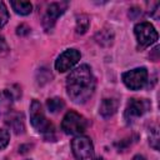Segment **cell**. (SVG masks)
<instances>
[{
	"label": "cell",
	"mask_w": 160,
	"mask_h": 160,
	"mask_svg": "<svg viewBox=\"0 0 160 160\" xmlns=\"http://www.w3.org/2000/svg\"><path fill=\"white\" fill-rule=\"evenodd\" d=\"M96 88L95 76L89 65L84 64L74 69L66 79V92L75 104L86 102Z\"/></svg>",
	"instance_id": "obj_1"
},
{
	"label": "cell",
	"mask_w": 160,
	"mask_h": 160,
	"mask_svg": "<svg viewBox=\"0 0 160 160\" xmlns=\"http://www.w3.org/2000/svg\"><path fill=\"white\" fill-rule=\"evenodd\" d=\"M30 122L38 132H41L48 141L54 139V128L51 122L46 119L41 104L38 100H32L30 104Z\"/></svg>",
	"instance_id": "obj_2"
},
{
	"label": "cell",
	"mask_w": 160,
	"mask_h": 160,
	"mask_svg": "<svg viewBox=\"0 0 160 160\" xmlns=\"http://www.w3.org/2000/svg\"><path fill=\"white\" fill-rule=\"evenodd\" d=\"M88 128V121L86 119L78 114L76 111H68L61 121V129L65 134L68 135H80L82 134Z\"/></svg>",
	"instance_id": "obj_3"
},
{
	"label": "cell",
	"mask_w": 160,
	"mask_h": 160,
	"mask_svg": "<svg viewBox=\"0 0 160 160\" xmlns=\"http://www.w3.org/2000/svg\"><path fill=\"white\" fill-rule=\"evenodd\" d=\"M134 34H135L136 41L140 48H146V46L152 45L154 42H156V40L159 38L155 28L148 21L136 24L134 28Z\"/></svg>",
	"instance_id": "obj_4"
},
{
	"label": "cell",
	"mask_w": 160,
	"mask_h": 160,
	"mask_svg": "<svg viewBox=\"0 0 160 160\" xmlns=\"http://www.w3.org/2000/svg\"><path fill=\"white\" fill-rule=\"evenodd\" d=\"M150 101L148 99H136L132 98L129 100L125 111H124V119L128 124H131L135 119L142 116L145 112L150 110Z\"/></svg>",
	"instance_id": "obj_5"
},
{
	"label": "cell",
	"mask_w": 160,
	"mask_h": 160,
	"mask_svg": "<svg viewBox=\"0 0 160 160\" xmlns=\"http://www.w3.org/2000/svg\"><path fill=\"white\" fill-rule=\"evenodd\" d=\"M148 70L145 68H136L122 74V82L130 90H140L148 82Z\"/></svg>",
	"instance_id": "obj_6"
},
{
	"label": "cell",
	"mask_w": 160,
	"mask_h": 160,
	"mask_svg": "<svg viewBox=\"0 0 160 160\" xmlns=\"http://www.w3.org/2000/svg\"><path fill=\"white\" fill-rule=\"evenodd\" d=\"M71 150L76 159L88 160L94 156V145L88 136H76L71 140Z\"/></svg>",
	"instance_id": "obj_7"
},
{
	"label": "cell",
	"mask_w": 160,
	"mask_h": 160,
	"mask_svg": "<svg viewBox=\"0 0 160 160\" xmlns=\"http://www.w3.org/2000/svg\"><path fill=\"white\" fill-rule=\"evenodd\" d=\"M66 9H68V2H65V1L51 2L48 6V9L42 16V26H44L45 31H50L54 28L58 18L60 15H62Z\"/></svg>",
	"instance_id": "obj_8"
},
{
	"label": "cell",
	"mask_w": 160,
	"mask_h": 160,
	"mask_svg": "<svg viewBox=\"0 0 160 160\" xmlns=\"http://www.w3.org/2000/svg\"><path fill=\"white\" fill-rule=\"evenodd\" d=\"M81 54L76 49H68L64 52H61L56 61H55V69L59 72H65L70 69H72L80 60Z\"/></svg>",
	"instance_id": "obj_9"
},
{
	"label": "cell",
	"mask_w": 160,
	"mask_h": 160,
	"mask_svg": "<svg viewBox=\"0 0 160 160\" xmlns=\"http://www.w3.org/2000/svg\"><path fill=\"white\" fill-rule=\"evenodd\" d=\"M5 122L18 135L19 134H22L25 131V122H24V116H22L21 112L10 111L8 115H5Z\"/></svg>",
	"instance_id": "obj_10"
},
{
	"label": "cell",
	"mask_w": 160,
	"mask_h": 160,
	"mask_svg": "<svg viewBox=\"0 0 160 160\" xmlns=\"http://www.w3.org/2000/svg\"><path fill=\"white\" fill-rule=\"evenodd\" d=\"M119 108V101L115 98H105L102 99L100 108H99V112L102 118H110L112 116Z\"/></svg>",
	"instance_id": "obj_11"
},
{
	"label": "cell",
	"mask_w": 160,
	"mask_h": 160,
	"mask_svg": "<svg viewBox=\"0 0 160 160\" xmlns=\"http://www.w3.org/2000/svg\"><path fill=\"white\" fill-rule=\"evenodd\" d=\"M14 96L10 92L9 89H5L2 91H0V115L1 116H5L8 115L12 108V102H14Z\"/></svg>",
	"instance_id": "obj_12"
},
{
	"label": "cell",
	"mask_w": 160,
	"mask_h": 160,
	"mask_svg": "<svg viewBox=\"0 0 160 160\" xmlns=\"http://www.w3.org/2000/svg\"><path fill=\"white\" fill-rule=\"evenodd\" d=\"M95 40L98 44L102 45V46H109L112 44V40H114V32L111 29L109 28H104L101 29L100 31H98L95 34Z\"/></svg>",
	"instance_id": "obj_13"
},
{
	"label": "cell",
	"mask_w": 160,
	"mask_h": 160,
	"mask_svg": "<svg viewBox=\"0 0 160 160\" xmlns=\"http://www.w3.org/2000/svg\"><path fill=\"white\" fill-rule=\"evenodd\" d=\"M12 10L19 15H29L32 11V5L30 1H10Z\"/></svg>",
	"instance_id": "obj_14"
},
{
	"label": "cell",
	"mask_w": 160,
	"mask_h": 160,
	"mask_svg": "<svg viewBox=\"0 0 160 160\" xmlns=\"http://www.w3.org/2000/svg\"><path fill=\"white\" fill-rule=\"evenodd\" d=\"M90 26V19L86 14H81V15H78L76 16V26H75V31L76 34H85L88 31Z\"/></svg>",
	"instance_id": "obj_15"
},
{
	"label": "cell",
	"mask_w": 160,
	"mask_h": 160,
	"mask_svg": "<svg viewBox=\"0 0 160 160\" xmlns=\"http://www.w3.org/2000/svg\"><path fill=\"white\" fill-rule=\"evenodd\" d=\"M46 106H48V110L50 112L55 114V112H59L62 110V108L65 106V102L60 98H51L46 101Z\"/></svg>",
	"instance_id": "obj_16"
},
{
	"label": "cell",
	"mask_w": 160,
	"mask_h": 160,
	"mask_svg": "<svg viewBox=\"0 0 160 160\" xmlns=\"http://www.w3.org/2000/svg\"><path fill=\"white\" fill-rule=\"evenodd\" d=\"M149 142H150V146L154 150H158L159 149V131H158V128H154V129L150 130Z\"/></svg>",
	"instance_id": "obj_17"
},
{
	"label": "cell",
	"mask_w": 160,
	"mask_h": 160,
	"mask_svg": "<svg viewBox=\"0 0 160 160\" xmlns=\"http://www.w3.org/2000/svg\"><path fill=\"white\" fill-rule=\"evenodd\" d=\"M9 20V11L2 1H0V29H2Z\"/></svg>",
	"instance_id": "obj_18"
},
{
	"label": "cell",
	"mask_w": 160,
	"mask_h": 160,
	"mask_svg": "<svg viewBox=\"0 0 160 160\" xmlns=\"http://www.w3.org/2000/svg\"><path fill=\"white\" fill-rule=\"evenodd\" d=\"M136 139H138V136H130V138H126V139L121 140L120 142H118V144H116L118 150H119V151H124L125 149H128V148H129V145H131L132 142H135V141H136Z\"/></svg>",
	"instance_id": "obj_19"
},
{
	"label": "cell",
	"mask_w": 160,
	"mask_h": 160,
	"mask_svg": "<svg viewBox=\"0 0 160 160\" xmlns=\"http://www.w3.org/2000/svg\"><path fill=\"white\" fill-rule=\"evenodd\" d=\"M10 141V132L5 129H0V150H4Z\"/></svg>",
	"instance_id": "obj_20"
},
{
	"label": "cell",
	"mask_w": 160,
	"mask_h": 160,
	"mask_svg": "<svg viewBox=\"0 0 160 160\" xmlns=\"http://www.w3.org/2000/svg\"><path fill=\"white\" fill-rule=\"evenodd\" d=\"M30 32V28L26 25V24H20L18 28H16V34L19 36H25Z\"/></svg>",
	"instance_id": "obj_21"
},
{
	"label": "cell",
	"mask_w": 160,
	"mask_h": 160,
	"mask_svg": "<svg viewBox=\"0 0 160 160\" xmlns=\"http://www.w3.org/2000/svg\"><path fill=\"white\" fill-rule=\"evenodd\" d=\"M8 52H9V46H8V44H6L5 39H4V36L0 35V56L5 55V54H8Z\"/></svg>",
	"instance_id": "obj_22"
},
{
	"label": "cell",
	"mask_w": 160,
	"mask_h": 160,
	"mask_svg": "<svg viewBox=\"0 0 160 160\" xmlns=\"http://www.w3.org/2000/svg\"><path fill=\"white\" fill-rule=\"evenodd\" d=\"M139 15H141V9H140V8L132 6V8L129 10V18H130V19H136Z\"/></svg>",
	"instance_id": "obj_23"
},
{
	"label": "cell",
	"mask_w": 160,
	"mask_h": 160,
	"mask_svg": "<svg viewBox=\"0 0 160 160\" xmlns=\"http://www.w3.org/2000/svg\"><path fill=\"white\" fill-rule=\"evenodd\" d=\"M159 46H155L154 49H152V51H151V54H150V59L152 60V61H158L159 60Z\"/></svg>",
	"instance_id": "obj_24"
},
{
	"label": "cell",
	"mask_w": 160,
	"mask_h": 160,
	"mask_svg": "<svg viewBox=\"0 0 160 160\" xmlns=\"http://www.w3.org/2000/svg\"><path fill=\"white\" fill-rule=\"evenodd\" d=\"M132 160H146V159H145L142 155L138 154V155H135V156H134V159H132Z\"/></svg>",
	"instance_id": "obj_25"
},
{
	"label": "cell",
	"mask_w": 160,
	"mask_h": 160,
	"mask_svg": "<svg viewBox=\"0 0 160 160\" xmlns=\"http://www.w3.org/2000/svg\"><path fill=\"white\" fill-rule=\"evenodd\" d=\"M95 160H105V159H104V158H101V156H99V158H96Z\"/></svg>",
	"instance_id": "obj_26"
},
{
	"label": "cell",
	"mask_w": 160,
	"mask_h": 160,
	"mask_svg": "<svg viewBox=\"0 0 160 160\" xmlns=\"http://www.w3.org/2000/svg\"><path fill=\"white\" fill-rule=\"evenodd\" d=\"M25 160H30V159H25Z\"/></svg>",
	"instance_id": "obj_27"
}]
</instances>
